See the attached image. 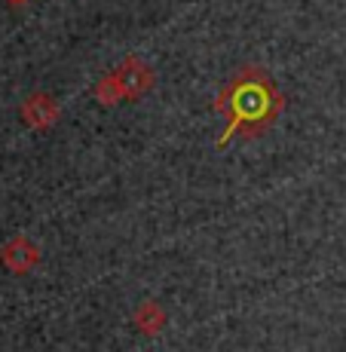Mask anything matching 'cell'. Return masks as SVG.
<instances>
[{
  "label": "cell",
  "mask_w": 346,
  "mask_h": 352,
  "mask_svg": "<svg viewBox=\"0 0 346 352\" xmlns=\"http://www.w3.org/2000/svg\"><path fill=\"white\" fill-rule=\"evenodd\" d=\"M151 86H153V71L141 65L138 58H129V62L120 67L117 74L105 77V83L95 86V98H101V101H107V104H113V101H120V98H135V96H141V92L151 89Z\"/></svg>",
  "instance_id": "obj_2"
},
{
  "label": "cell",
  "mask_w": 346,
  "mask_h": 352,
  "mask_svg": "<svg viewBox=\"0 0 346 352\" xmlns=\"http://www.w3.org/2000/svg\"><path fill=\"white\" fill-rule=\"evenodd\" d=\"M10 3H25V0H10Z\"/></svg>",
  "instance_id": "obj_5"
},
{
  "label": "cell",
  "mask_w": 346,
  "mask_h": 352,
  "mask_svg": "<svg viewBox=\"0 0 346 352\" xmlns=\"http://www.w3.org/2000/svg\"><path fill=\"white\" fill-rule=\"evenodd\" d=\"M40 252L34 242H28L25 236H16L10 239L3 248H0V263H3L10 273H28L31 267H37Z\"/></svg>",
  "instance_id": "obj_3"
},
{
  "label": "cell",
  "mask_w": 346,
  "mask_h": 352,
  "mask_svg": "<svg viewBox=\"0 0 346 352\" xmlns=\"http://www.w3.org/2000/svg\"><path fill=\"white\" fill-rule=\"evenodd\" d=\"M56 117H58V107H56V101H52L50 96H31V98H25V104H22V120L28 126L34 129H46V126H52L56 123Z\"/></svg>",
  "instance_id": "obj_4"
},
{
  "label": "cell",
  "mask_w": 346,
  "mask_h": 352,
  "mask_svg": "<svg viewBox=\"0 0 346 352\" xmlns=\"http://www.w3.org/2000/svg\"><path fill=\"white\" fill-rule=\"evenodd\" d=\"M282 107H285V98L276 89L273 77L267 71H261L255 65L239 67L233 77L224 80L218 98H215V111L227 117V129L215 141V147L221 151L233 138H242V141L261 138L279 120Z\"/></svg>",
  "instance_id": "obj_1"
}]
</instances>
